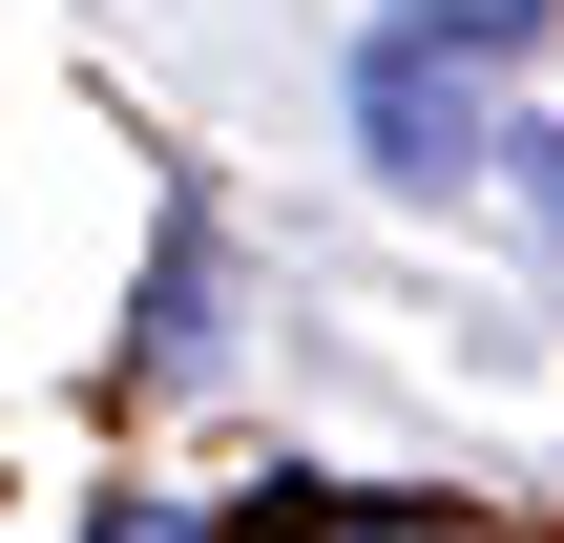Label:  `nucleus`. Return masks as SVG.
<instances>
[{
    "label": "nucleus",
    "instance_id": "1",
    "mask_svg": "<svg viewBox=\"0 0 564 543\" xmlns=\"http://www.w3.org/2000/svg\"><path fill=\"white\" fill-rule=\"evenodd\" d=\"M564 42V0H377L356 21V63H335V126H356V167L377 188H419V209H460V188H502V84Z\"/></svg>",
    "mask_w": 564,
    "mask_h": 543
},
{
    "label": "nucleus",
    "instance_id": "2",
    "mask_svg": "<svg viewBox=\"0 0 564 543\" xmlns=\"http://www.w3.org/2000/svg\"><path fill=\"white\" fill-rule=\"evenodd\" d=\"M209 188H167V230H147V335H126V377H209Z\"/></svg>",
    "mask_w": 564,
    "mask_h": 543
},
{
    "label": "nucleus",
    "instance_id": "3",
    "mask_svg": "<svg viewBox=\"0 0 564 543\" xmlns=\"http://www.w3.org/2000/svg\"><path fill=\"white\" fill-rule=\"evenodd\" d=\"M502 209H523V230H544V251H564V126H544V105L502 126Z\"/></svg>",
    "mask_w": 564,
    "mask_h": 543
},
{
    "label": "nucleus",
    "instance_id": "4",
    "mask_svg": "<svg viewBox=\"0 0 564 543\" xmlns=\"http://www.w3.org/2000/svg\"><path fill=\"white\" fill-rule=\"evenodd\" d=\"M84 543H188V523H167V502H84Z\"/></svg>",
    "mask_w": 564,
    "mask_h": 543
}]
</instances>
